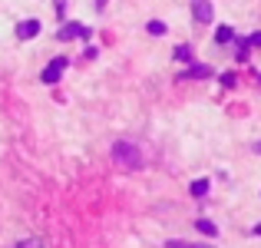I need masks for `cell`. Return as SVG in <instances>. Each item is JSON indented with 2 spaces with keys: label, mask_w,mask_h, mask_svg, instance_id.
I'll return each mask as SVG.
<instances>
[{
  "label": "cell",
  "mask_w": 261,
  "mask_h": 248,
  "mask_svg": "<svg viewBox=\"0 0 261 248\" xmlns=\"http://www.w3.org/2000/svg\"><path fill=\"white\" fill-rule=\"evenodd\" d=\"M113 162L122 165V169H142V149L136 146V142H113Z\"/></svg>",
  "instance_id": "1"
},
{
  "label": "cell",
  "mask_w": 261,
  "mask_h": 248,
  "mask_svg": "<svg viewBox=\"0 0 261 248\" xmlns=\"http://www.w3.org/2000/svg\"><path fill=\"white\" fill-rule=\"evenodd\" d=\"M192 17H195L198 23H212V20H215V7H212V0H192Z\"/></svg>",
  "instance_id": "2"
},
{
  "label": "cell",
  "mask_w": 261,
  "mask_h": 248,
  "mask_svg": "<svg viewBox=\"0 0 261 248\" xmlns=\"http://www.w3.org/2000/svg\"><path fill=\"white\" fill-rule=\"evenodd\" d=\"M66 63H70V60H66V57H57V60H53V63H46V70H43V77H40V80H43V83H57L60 77H63Z\"/></svg>",
  "instance_id": "3"
},
{
  "label": "cell",
  "mask_w": 261,
  "mask_h": 248,
  "mask_svg": "<svg viewBox=\"0 0 261 248\" xmlns=\"http://www.w3.org/2000/svg\"><path fill=\"white\" fill-rule=\"evenodd\" d=\"M60 40H76V37H89V27H83V23H63V30L57 33Z\"/></svg>",
  "instance_id": "4"
},
{
  "label": "cell",
  "mask_w": 261,
  "mask_h": 248,
  "mask_svg": "<svg viewBox=\"0 0 261 248\" xmlns=\"http://www.w3.org/2000/svg\"><path fill=\"white\" fill-rule=\"evenodd\" d=\"M205 77H212V66H205V63H189L182 73V80H205Z\"/></svg>",
  "instance_id": "5"
},
{
  "label": "cell",
  "mask_w": 261,
  "mask_h": 248,
  "mask_svg": "<svg viewBox=\"0 0 261 248\" xmlns=\"http://www.w3.org/2000/svg\"><path fill=\"white\" fill-rule=\"evenodd\" d=\"M40 33V20H23V23H17V37L20 40H30Z\"/></svg>",
  "instance_id": "6"
},
{
  "label": "cell",
  "mask_w": 261,
  "mask_h": 248,
  "mask_svg": "<svg viewBox=\"0 0 261 248\" xmlns=\"http://www.w3.org/2000/svg\"><path fill=\"white\" fill-rule=\"evenodd\" d=\"M166 248H215V245H208V242H182V238H169Z\"/></svg>",
  "instance_id": "7"
},
{
  "label": "cell",
  "mask_w": 261,
  "mask_h": 248,
  "mask_svg": "<svg viewBox=\"0 0 261 248\" xmlns=\"http://www.w3.org/2000/svg\"><path fill=\"white\" fill-rule=\"evenodd\" d=\"M175 60H178V63H192V60H195L192 46H189V43H178V46H175Z\"/></svg>",
  "instance_id": "8"
},
{
  "label": "cell",
  "mask_w": 261,
  "mask_h": 248,
  "mask_svg": "<svg viewBox=\"0 0 261 248\" xmlns=\"http://www.w3.org/2000/svg\"><path fill=\"white\" fill-rule=\"evenodd\" d=\"M195 229L202 232V235H208V238H215V235H218V225H215V222H208V218H198Z\"/></svg>",
  "instance_id": "9"
},
{
  "label": "cell",
  "mask_w": 261,
  "mask_h": 248,
  "mask_svg": "<svg viewBox=\"0 0 261 248\" xmlns=\"http://www.w3.org/2000/svg\"><path fill=\"white\" fill-rule=\"evenodd\" d=\"M146 30L152 33V37H166V30H169V27L162 23V20H149V23H146Z\"/></svg>",
  "instance_id": "10"
},
{
  "label": "cell",
  "mask_w": 261,
  "mask_h": 248,
  "mask_svg": "<svg viewBox=\"0 0 261 248\" xmlns=\"http://www.w3.org/2000/svg\"><path fill=\"white\" fill-rule=\"evenodd\" d=\"M208 179H195V182H192V195H195V199H202L205 195V192H208Z\"/></svg>",
  "instance_id": "11"
},
{
  "label": "cell",
  "mask_w": 261,
  "mask_h": 248,
  "mask_svg": "<svg viewBox=\"0 0 261 248\" xmlns=\"http://www.w3.org/2000/svg\"><path fill=\"white\" fill-rule=\"evenodd\" d=\"M231 37H235V33H231V27H218V33H215V40H218V43H228Z\"/></svg>",
  "instance_id": "12"
},
{
  "label": "cell",
  "mask_w": 261,
  "mask_h": 248,
  "mask_svg": "<svg viewBox=\"0 0 261 248\" xmlns=\"http://www.w3.org/2000/svg\"><path fill=\"white\" fill-rule=\"evenodd\" d=\"M17 248H43V245H40V238H23V242H17Z\"/></svg>",
  "instance_id": "13"
},
{
  "label": "cell",
  "mask_w": 261,
  "mask_h": 248,
  "mask_svg": "<svg viewBox=\"0 0 261 248\" xmlns=\"http://www.w3.org/2000/svg\"><path fill=\"white\" fill-rule=\"evenodd\" d=\"M248 43H251V46H261V30H258V33H251V37H248Z\"/></svg>",
  "instance_id": "14"
},
{
  "label": "cell",
  "mask_w": 261,
  "mask_h": 248,
  "mask_svg": "<svg viewBox=\"0 0 261 248\" xmlns=\"http://www.w3.org/2000/svg\"><path fill=\"white\" fill-rule=\"evenodd\" d=\"M96 7H99V10H102V7H106V0H96Z\"/></svg>",
  "instance_id": "15"
},
{
  "label": "cell",
  "mask_w": 261,
  "mask_h": 248,
  "mask_svg": "<svg viewBox=\"0 0 261 248\" xmlns=\"http://www.w3.org/2000/svg\"><path fill=\"white\" fill-rule=\"evenodd\" d=\"M255 153H258V156H261V142H255Z\"/></svg>",
  "instance_id": "16"
},
{
  "label": "cell",
  "mask_w": 261,
  "mask_h": 248,
  "mask_svg": "<svg viewBox=\"0 0 261 248\" xmlns=\"http://www.w3.org/2000/svg\"><path fill=\"white\" fill-rule=\"evenodd\" d=\"M255 235H261V225H255Z\"/></svg>",
  "instance_id": "17"
}]
</instances>
